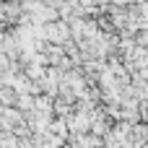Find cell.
<instances>
[{
	"label": "cell",
	"instance_id": "6da1fadb",
	"mask_svg": "<svg viewBox=\"0 0 148 148\" xmlns=\"http://www.w3.org/2000/svg\"><path fill=\"white\" fill-rule=\"evenodd\" d=\"M16 104H18V91L0 83V107H16Z\"/></svg>",
	"mask_w": 148,
	"mask_h": 148
}]
</instances>
